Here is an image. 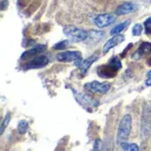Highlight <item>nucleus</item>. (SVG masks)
<instances>
[{"label": "nucleus", "mask_w": 151, "mask_h": 151, "mask_svg": "<svg viewBox=\"0 0 151 151\" xmlns=\"http://www.w3.org/2000/svg\"><path fill=\"white\" fill-rule=\"evenodd\" d=\"M138 8L137 4L132 2H126L123 3L122 4H120L117 9H116V14L117 15H126V14H129L134 12V11H136Z\"/></svg>", "instance_id": "10"}, {"label": "nucleus", "mask_w": 151, "mask_h": 151, "mask_svg": "<svg viewBox=\"0 0 151 151\" xmlns=\"http://www.w3.org/2000/svg\"><path fill=\"white\" fill-rule=\"evenodd\" d=\"M151 130V104L146 103L143 107L142 116V124L141 131L142 136L144 139H147L150 136Z\"/></svg>", "instance_id": "4"}, {"label": "nucleus", "mask_w": 151, "mask_h": 151, "mask_svg": "<svg viewBox=\"0 0 151 151\" xmlns=\"http://www.w3.org/2000/svg\"><path fill=\"white\" fill-rule=\"evenodd\" d=\"M68 43H69V42H68L67 40L60 41L59 42H58L57 44H55V45L53 46V48H54L55 50H63V49H65V47H67Z\"/></svg>", "instance_id": "19"}, {"label": "nucleus", "mask_w": 151, "mask_h": 151, "mask_svg": "<svg viewBox=\"0 0 151 151\" xmlns=\"http://www.w3.org/2000/svg\"><path fill=\"white\" fill-rule=\"evenodd\" d=\"M97 58H98L97 56H92V57H89L87 59L83 60L82 63H81V65L79 66L80 67V70H81V73L82 74L86 73L87 71L88 70V68L92 65L93 63H95L97 60Z\"/></svg>", "instance_id": "13"}, {"label": "nucleus", "mask_w": 151, "mask_h": 151, "mask_svg": "<svg viewBox=\"0 0 151 151\" xmlns=\"http://www.w3.org/2000/svg\"><path fill=\"white\" fill-rule=\"evenodd\" d=\"M144 27H145V32L147 35L151 34V17L148 18L144 21Z\"/></svg>", "instance_id": "20"}, {"label": "nucleus", "mask_w": 151, "mask_h": 151, "mask_svg": "<svg viewBox=\"0 0 151 151\" xmlns=\"http://www.w3.org/2000/svg\"><path fill=\"white\" fill-rule=\"evenodd\" d=\"M28 123L26 120H20L18 124V132L20 134H24L27 132Z\"/></svg>", "instance_id": "16"}, {"label": "nucleus", "mask_w": 151, "mask_h": 151, "mask_svg": "<svg viewBox=\"0 0 151 151\" xmlns=\"http://www.w3.org/2000/svg\"><path fill=\"white\" fill-rule=\"evenodd\" d=\"M116 20V16L112 13H104V14H100L97 15L95 19L94 22L96 24V26L99 28H104L109 27L110 25L113 24Z\"/></svg>", "instance_id": "7"}, {"label": "nucleus", "mask_w": 151, "mask_h": 151, "mask_svg": "<svg viewBox=\"0 0 151 151\" xmlns=\"http://www.w3.org/2000/svg\"><path fill=\"white\" fill-rule=\"evenodd\" d=\"M151 53V43L150 42H143L141 43L139 49L135 51V53L133 54L132 58L134 60H138L140 59L142 57H143L144 55H148Z\"/></svg>", "instance_id": "11"}, {"label": "nucleus", "mask_w": 151, "mask_h": 151, "mask_svg": "<svg viewBox=\"0 0 151 151\" xmlns=\"http://www.w3.org/2000/svg\"><path fill=\"white\" fill-rule=\"evenodd\" d=\"M125 41V35H116L113 37H111V39H109L104 45L103 47V52L105 54L107 52H109L111 49L115 48L116 46H118L119 44H120L121 42H123Z\"/></svg>", "instance_id": "9"}, {"label": "nucleus", "mask_w": 151, "mask_h": 151, "mask_svg": "<svg viewBox=\"0 0 151 151\" xmlns=\"http://www.w3.org/2000/svg\"><path fill=\"white\" fill-rule=\"evenodd\" d=\"M130 22H131V21L128 19V20H126V21H124V22H121V23L118 24V25L115 26L113 28H111V30L110 31V34H111V35H116L121 34V33L129 26Z\"/></svg>", "instance_id": "14"}, {"label": "nucleus", "mask_w": 151, "mask_h": 151, "mask_svg": "<svg viewBox=\"0 0 151 151\" xmlns=\"http://www.w3.org/2000/svg\"><path fill=\"white\" fill-rule=\"evenodd\" d=\"M101 146H102V142H101V140L97 139V140H96V142H95V143H94V148H93V150H98L101 149Z\"/></svg>", "instance_id": "21"}, {"label": "nucleus", "mask_w": 151, "mask_h": 151, "mask_svg": "<svg viewBox=\"0 0 151 151\" xmlns=\"http://www.w3.org/2000/svg\"><path fill=\"white\" fill-rule=\"evenodd\" d=\"M148 77H149V78H151V70L148 73Z\"/></svg>", "instance_id": "24"}, {"label": "nucleus", "mask_w": 151, "mask_h": 151, "mask_svg": "<svg viewBox=\"0 0 151 151\" xmlns=\"http://www.w3.org/2000/svg\"><path fill=\"white\" fill-rule=\"evenodd\" d=\"M111 87V84L109 82H99L96 81L87 82L84 85V88L89 92L95 94H106Z\"/></svg>", "instance_id": "6"}, {"label": "nucleus", "mask_w": 151, "mask_h": 151, "mask_svg": "<svg viewBox=\"0 0 151 151\" xmlns=\"http://www.w3.org/2000/svg\"><path fill=\"white\" fill-rule=\"evenodd\" d=\"M146 85L147 86H151V78H149V80L146 81Z\"/></svg>", "instance_id": "22"}, {"label": "nucleus", "mask_w": 151, "mask_h": 151, "mask_svg": "<svg viewBox=\"0 0 151 151\" xmlns=\"http://www.w3.org/2000/svg\"><path fill=\"white\" fill-rule=\"evenodd\" d=\"M120 147L124 150L127 151H139L140 148L137 144L134 143H129L127 142H125L123 143L120 144Z\"/></svg>", "instance_id": "15"}, {"label": "nucleus", "mask_w": 151, "mask_h": 151, "mask_svg": "<svg viewBox=\"0 0 151 151\" xmlns=\"http://www.w3.org/2000/svg\"><path fill=\"white\" fill-rule=\"evenodd\" d=\"M64 34L72 42H81L87 41L89 36V31L77 27L75 26H67L63 29Z\"/></svg>", "instance_id": "3"}, {"label": "nucleus", "mask_w": 151, "mask_h": 151, "mask_svg": "<svg viewBox=\"0 0 151 151\" xmlns=\"http://www.w3.org/2000/svg\"><path fill=\"white\" fill-rule=\"evenodd\" d=\"M142 30H143V27H142V24H139V23L135 24V25L133 27V28H132L133 35H134V36H139V35H141L142 33Z\"/></svg>", "instance_id": "18"}, {"label": "nucleus", "mask_w": 151, "mask_h": 151, "mask_svg": "<svg viewBox=\"0 0 151 151\" xmlns=\"http://www.w3.org/2000/svg\"><path fill=\"white\" fill-rule=\"evenodd\" d=\"M49 63V58L46 56H39L36 57L27 63H26L23 65V68L25 70H29V69H39L46 66Z\"/></svg>", "instance_id": "8"}, {"label": "nucleus", "mask_w": 151, "mask_h": 151, "mask_svg": "<svg viewBox=\"0 0 151 151\" xmlns=\"http://www.w3.org/2000/svg\"><path fill=\"white\" fill-rule=\"evenodd\" d=\"M121 67V61L118 57H114L111 58L107 65H103L97 68V74L101 78H113Z\"/></svg>", "instance_id": "1"}, {"label": "nucleus", "mask_w": 151, "mask_h": 151, "mask_svg": "<svg viewBox=\"0 0 151 151\" xmlns=\"http://www.w3.org/2000/svg\"><path fill=\"white\" fill-rule=\"evenodd\" d=\"M131 130H132V117L131 115L127 114L121 119L119 125V128L117 132V143L119 145L128 140Z\"/></svg>", "instance_id": "2"}, {"label": "nucleus", "mask_w": 151, "mask_h": 151, "mask_svg": "<svg viewBox=\"0 0 151 151\" xmlns=\"http://www.w3.org/2000/svg\"><path fill=\"white\" fill-rule=\"evenodd\" d=\"M147 64H148L149 65H151V58L148 59V63H147Z\"/></svg>", "instance_id": "23"}, {"label": "nucleus", "mask_w": 151, "mask_h": 151, "mask_svg": "<svg viewBox=\"0 0 151 151\" xmlns=\"http://www.w3.org/2000/svg\"><path fill=\"white\" fill-rule=\"evenodd\" d=\"M11 120V114L10 113H7L4 119V120L2 121V124H1V127H0V134L2 135L5 130V128L7 127V126L9 125V122Z\"/></svg>", "instance_id": "17"}, {"label": "nucleus", "mask_w": 151, "mask_h": 151, "mask_svg": "<svg viewBox=\"0 0 151 151\" xmlns=\"http://www.w3.org/2000/svg\"><path fill=\"white\" fill-rule=\"evenodd\" d=\"M57 60L59 62H75L76 66H80L82 63L81 53L78 50H66L57 55Z\"/></svg>", "instance_id": "5"}, {"label": "nucleus", "mask_w": 151, "mask_h": 151, "mask_svg": "<svg viewBox=\"0 0 151 151\" xmlns=\"http://www.w3.org/2000/svg\"><path fill=\"white\" fill-rule=\"evenodd\" d=\"M45 50H46V45H42V44L36 45V46L29 49L28 50L23 52V54L21 55V59H25V58H27L32 57L34 55H37V54L44 51Z\"/></svg>", "instance_id": "12"}]
</instances>
